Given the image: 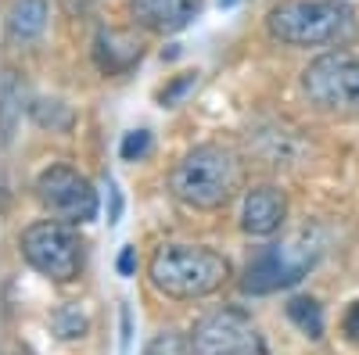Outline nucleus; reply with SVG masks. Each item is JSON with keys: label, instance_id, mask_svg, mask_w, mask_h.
<instances>
[{"label": "nucleus", "instance_id": "1", "mask_svg": "<svg viewBox=\"0 0 359 355\" xmlns=\"http://www.w3.org/2000/svg\"><path fill=\"white\" fill-rule=\"evenodd\" d=\"M169 190L187 209H201V212L223 209L241 190V162L219 144H201L172 165Z\"/></svg>", "mask_w": 359, "mask_h": 355}, {"label": "nucleus", "instance_id": "2", "mask_svg": "<svg viewBox=\"0 0 359 355\" xmlns=\"http://www.w3.org/2000/svg\"><path fill=\"white\" fill-rule=\"evenodd\" d=\"M266 29L284 47L345 43L355 33V11L345 0H284L266 15Z\"/></svg>", "mask_w": 359, "mask_h": 355}, {"label": "nucleus", "instance_id": "3", "mask_svg": "<svg viewBox=\"0 0 359 355\" xmlns=\"http://www.w3.org/2000/svg\"><path fill=\"white\" fill-rule=\"evenodd\" d=\"M151 284L169 298H205L223 287L230 277V262L212 248L194 244H162L151 255Z\"/></svg>", "mask_w": 359, "mask_h": 355}, {"label": "nucleus", "instance_id": "4", "mask_svg": "<svg viewBox=\"0 0 359 355\" xmlns=\"http://www.w3.org/2000/svg\"><path fill=\"white\" fill-rule=\"evenodd\" d=\"M306 97L327 115H359V54L327 50L302 72Z\"/></svg>", "mask_w": 359, "mask_h": 355}, {"label": "nucleus", "instance_id": "5", "mask_svg": "<svg viewBox=\"0 0 359 355\" xmlns=\"http://www.w3.org/2000/svg\"><path fill=\"white\" fill-rule=\"evenodd\" d=\"M18 248H22V258L33 265L36 273H43L47 280L69 284V280L79 277L83 244L72 233V226L62 223V219H43V223L25 226L22 237H18Z\"/></svg>", "mask_w": 359, "mask_h": 355}, {"label": "nucleus", "instance_id": "6", "mask_svg": "<svg viewBox=\"0 0 359 355\" xmlns=\"http://www.w3.org/2000/svg\"><path fill=\"white\" fill-rule=\"evenodd\" d=\"M316 262V248L306 244L302 237L294 241H284V244H269L262 248L245 270V280L241 287L248 294H273V291H284L291 284H298Z\"/></svg>", "mask_w": 359, "mask_h": 355}, {"label": "nucleus", "instance_id": "7", "mask_svg": "<svg viewBox=\"0 0 359 355\" xmlns=\"http://www.w3.org/2000/svg\"><path fill=\"white\" fill-rule=\"evenodd\" d=\"M36 197L50 212V219H62L69 226H83L97 216V190L94 183L69 165H50L36 176Z\"/></svg>", "mask_w": 359, "mask_h": 355}, {"label": "nucleus", "instance_id": "8", "mask_svg": "<svg viewBox=\"0 0 359 355\" xmlns=\"http://www.w3.org/2000/svg\"><path fill=\"white\" fill-rule=\"evenodd\" d=\"M191 348L194 355H266L259 327L241 309H216L198 319Z\"/></svg>", "mask_w": 359, "mask_h": 355}, {"label": "nucleus", "instance_id": "9", "mask_svg": "<svg viewBox=\"0 0 359 355\" xmlns=\"http://www.w3.org/2000/svg\"><path fill=\"white\" fill-rule=\"evenodd\" d=\"M130 11L137 25H144L147 33H180L194 15L198 0H130Z\"/></svg>", "mask_w": 359, "mask_h": 355}, {"label": "nucleus", "instance_id": "10", "mask_svg": "<svg viewBox=\"0 0 359 355\" xmlns=\"http://www.w3.org/2000/svg\"><path fill=\"white\" fill-rule=\"evenodd\" d=\"M287 216V201L277 187H255L248 197H245V212H241V226L252 233V237H269L277 233L280 223Z\"/></svg>", "mask_w": 359, "mask_h": 355}, {"label": "nucleus", "instance_id": "11", "mask_svg": "<svg viewBox=\"0 0 359 355\" xmlns=\"http://www.w3.org/2000/svg\"><path fill=\"white\" fill-rule=\"evenodd\" d=\"M140 54H144L140 40L123 33V29H101L97 40H94V57H97L101 72H108V76L130 72L140 62Z\"/></svg>", "mask_w": 359, "mask_h": 355}, {"label": "nucleus", "instance_id": "12", "mask_svg": "<svg viewBox=\"0 0 359 355\" xmlns=\"http://www.w3.org/2000/svg\"><path fill=\"white\" fill-rule=\"evenodd\" d=\"M47 0H15L8 8V33L15 40H36L47 29Z\"/></svg>", "mask_w": 359, "mask_h": 355}, {"label": "nucleus", "instance_id": "13", "mask_svg": "<svg viewBox=\"0 0 359 355\" xmlns=\"http://www.w3.org/2000/svg\"><path fill=\"white\" fill-rule=\"evenodd\" d=\"M29 108V94H25V83L18 79V72H4V144H11L15 130H18V118Z\"/></svg>", "mask_w": 359, "mask_h": 355}, {"label": "nucleus", "instance_id": "14", "mask_svg": "<svg viewBox=\"0 0 359 355\" xmlns=\"http://www.w3.org/2000/svg\"><path fill=\"white\" fill-rule=\"evenodd\" d=\"M287 319H291L302 334L323 337V309H320L316 298H291V302H287Z\"/></svg>", "mask_w": 359, "mask_h": 355}, {"label": "nucleus", "instance_id": "15", "mask_svg": "<svg viewBox=\"0 0 359 355\" xmlns=\"http://www.w3.org/2000/svg\"><path fill=\"white\" fill-rule=\"evenodd\" d=\"M29 111H33V118H36V126H50V130H57V133H69L72 130V111L62 104V101H33L29 104Z\"/></svg>", "mask_w": 359, "mask_h": 355}, {"label": "nucleus", "instance_id": "16", "mask_svg": "<svg viewBox=\"0 0 359 355\" xmlns=\"http://www.w3.org/2000/svg\"><path fill=\"white\" fill-rule=\"evenodd\" d=\"M50 323H54V334H57V337H65V341L86 334V316H83L76 305H62V309L54 312Z\"/></svg>", "mask_w": 359, "mask_h": 355}, {"label": "nucleus", "instance_id": "17", "mask_svg": "<svg viewBox=\"0 0 359 355\" xmlns=\"http://www.w3.org/2000/svg\"><path fill=\"white\" fill-rule=\"evenodd\" d=\"M191 341L187 337H180V334H158L151 344H147L144 355H191Z\"/></svg>", "mask_w": 359, "mask_h": 355}, {"label": "nucleus", "instance_id": "18", "mask_svg": "<svg viewBox=\"0 0 359 355\" xmlns=\"http://www.w3.org/2000/svg\"><path fill=\"white\" fill-rule=\"evenodd\" d=\"M147 147H151V133H147V130H133V133H126L118 155H123V162H137V158L147 155Z\"/></svg>", "mask_w": 359, "mask_h": 355}, {"label": "nucleus", "instance_id": "19", "mask_svg": "<svg viewBox=\"0 0 359 355\" xmlns=\"http://www.w3.org/2000/svg\"><path fill=\"white\" fill-rule=\"evenodd\" d=\"M194 83H198V76H194V72H184V76H176V79H172V83L165 86V90L158 94V101H162V104H176L180 97H184V94L191 90Z\"/></svg>", "mask_w": 359, "mask_h": 355}, {"label": "nucleus", "instance_id": "20", "mask_svg": "<svg viewBox=\"0 0 359 355\" xmlns=\"http://www.w3.org/2000/svg\"><path fill=\"white\" fill-rule=\"evenodd\" d=\"M341 327H345V334H348L352 341H359V302L348 305V312H345V319H341Z\"/></svg>", "mask_w": 359, "mask_h": 355}, {"label": "nucleus", "instance_id": "21", "mask_svg": "<svg viewBox=\"0 0 359 355\" xmlns=\"http://www.w3.org/2000/svg\"><path fill=\"white\" fill-rule=\"evenodd\" d=\"M133 270H137V248H123V255H118V273L133 277Z\"/></svg>", "mask_w": 359, "mask_h": 355}, {"label": "nucleus", "instance_id": "22", "mask_svg": "<svg viewBox=\"0 0 359 355\" xmlns=\"http://www.w3.org/2000/svg\"><path fill=\"white\" fill-rule=\"evenodd\" d=\"M108 194H111V216H108V219L115 223V219H118V212H123V197H118L115 183H108Z\"/></svg>", "mask_w": 359, "mask_h": 355}, {"label": "nucleus", "instance_id": "23", "mask_svg": "<svg viewBox=\"0 0 359 355\" xmlns=\"http://www.w3.org/2000/svg\"><path fill=\"white\" fill-rule=\"evenodd\" d=\"M233 4V0H219V8H230Z\"/></svg>", "mask_w": 359, "mask_h": 355}, {"label": "nucleus", "instance_id": "24", "mask_svg": "<svg viewBox=\"0 0 359 355\" xmlns=\"http://www.w3.org/2000/svg\"><path fill=\"white\" fill-rule=\"evenodd\" d=\"M15 355H33V351H15Z\"/></svg>", "mask_w": 359, "mask_h": 355}]
</instances>
